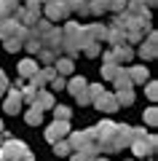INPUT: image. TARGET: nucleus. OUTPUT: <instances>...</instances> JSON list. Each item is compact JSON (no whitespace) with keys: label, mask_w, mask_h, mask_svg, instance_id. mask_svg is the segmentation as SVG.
Listing matches in <instances>:
<instances>
[{"label":"nucleus","mask_w":158,"mask_h":161,"mask_svg":"<svg viewBox=\"0 0 158 161\" xmlns=\"http://www.w3.org/2000/svg\"><path fill=\"white\" fill-rule=\"evenodd\" d=\"M46 16H48V22H64L70 16L67 0H51L48 6H46Z\"/></svg>","instance_id":"obj_1"},{"label":"nucleus","mask_w":158,"mask_h":161,"mask_svg":"<svg viewBox=\"0 0 158 161\" xmlns=\"http://www.w3.org/2000/svg\"><path fill=\"white\" fill-rule=\"evenodd\" d=\"M40 43H43V46H40V48H48V51L59 54V51H62V30L51 27L48 32H46L43 38H40Z\"/></svg>","instance_id":"obj_2"},{"label":"nucleus","mask_w":158,"mask_h":161,"mask_svg":"<svg viewBox=\"0 0 158 161\" xmlns=\"http://www.w3.org/2000/svg\"><path fill=\"white\" fill-rule=\"evenodd\" d=\"M3 110L11 113V115H16L19 110H22V92H19V89H11V86H8L6 99H3Z\"/></svg>","instance_id":"obj_3"},{"label":"nucleus","mask_w":158,"mask_h":161,"mask_svg":"<svg viewBox=\"0 0 158 161\" xmlns=\"http://www.w3.org/2000/svg\"><path fill=\"white\" fill-rule=\"evenodd\" d=\"M67 134H70V121H54V124L46 129V140H48L51 145L57 142V140L67 137Z\"/></svg>","instance_id":"obj_4"},{"label":"nucleus","mask_w":158,"mask_h":161,"mask_svg":"<svg viewBox=\"0 0 158 161\" xmlns=\"http://www.w3.org/2000/svg\"><path fill=\"white\" fill-rule=\"evenodd\" d=\"M91 102H94V105H96V110H102V113H115V110H118L115 94H107V92H102L99 97H94Z\"/></svg>","instance_id":"obj_5"},{"label":"nucleus","mask_w":158,"mask_h":161,"mask_svg":"<svg viewBox=\"0 0 158 161\" xmlns=\"http://www.w3.org/2000/svg\"><path fill=\"white\" fill-rule=\"evenodd\" d=\"M83 38H86V43H89V40L105 43V38H107V27L99 24V22H94V24H89V27H83Z\"/></svg>","instance_id":"obj_6"},{"label":"nucleus","mask_w":158,"mask_h":161,"mask_svg":"<svg viewBox=\"0 0 158 161\" xmlns=\"http://www.w3.org/2000/svg\"><path fill=\"white\" fill-rule=\"evenodd\" d=\"M155 54H158V35L150 30L147 43H142V48H139V57L142 59H155Z\"/></svg>","instance_id":"obj_7"},{"label":"nucleus","mask_w":158,"mask_h":161,"mask_svg":"<svg viewBox=\"0 0 158 161\" xmlns=\"http://www.w3.org/2000/svg\"><path fill=\"white\" fill-rule=\"evenodd\" d=\"M89 142H96L94 140V132H75V134H70V148L73 150H80V148H86Z\"/></svg>","instance_id":"obj_8"},{"label":"nucleus","mask_w":158,"mask_h":161,"mask_svg":"<svg viewBox=\"0 0 158 161\" xmlns=\"http://www.w3.org/2000/svg\"><path fill=\"white\" fill-rule=\"evenodd\" d=\"M113 59L118 64H129L131 59H134V48H129L126 43H121V46H113Z\"/></svg>","instance_id":"obj_9"},{"label":"nucleus","mask_w":158,"mask_h":161,"mask_svg":"<svg viewBox=\"0 0 158 161\" xmlns=\"http://www.w3.org/2000/svg\"><path fill=\"white\" fill-rule=\"evenodd\" d=\"M32 105H35L38 110H51V108H54V94H51V92H43V89H40V92L35 94Z\"/></svg>","instance_id":"obj_10"},{"label":"nucleus","mask_w":158,"mask_h":161,"mask_svg":"<svg viewBox=\"0 0 158 161\" xmlns=\"http://www.w3.org/2000/svg\"><path fill=\"white\" fill-rule=\"evenodd\" d=\"M54 70H57V75H70L75 70V62L70 57H57L54 59Z\"/></svg>","instance_id":"obj_11"},{"label":"nucleus","mask_w":158,"mask_h":161,"mask_svg":"<svg viewBox=\"0 0 158 161\" xmlns=\"http://www.w3.org/2000/svg\"><path fill=\"white\" fill-rule=\"evenodd\" d=\"M113 83H115L118 92H123V89H134V83H131V78H129V70H121V67H118V73H115Z\"/></svg>","instance_id":"obj_12"},{"label":"nucleus","mask_w":158,"mask_h":161,"mask_svg":"<svg viewBox=\"0 0 158 161\" xmlns=\"http://www.w3.org/2000/svg\"><path fill=\"white\" fill-rule=\"evenodd\" d=\"M105 40H107L110 46H121V43H126V30H121V27L113 24V27L107 30V38H105Z\"/></svg>","instance_id":"obj_13"},{"label":"nucleus","mask_w":158,"mask_h":161,"mask_svg":"<svg viewBox=\"0 0 158 161\" xmlns=\"http://www.w3.org/2000/svg\"><path fill=\"white\" fill-rule=\"evenodd\" d=\"M129 148L134 150V156H150L153 150H155L150 142H147V137H145V140H131V145H129Z\"/></svg>","instance_id":"obj_14"},{"label":"nucleus","mask_w":158,"mask_h":161,"mask_svg":"<svg viewBox=\"0 0 158 161\" xmlns=\"http://www.w3.org/2000/svg\"><path fill=\"white\" fill-rule=\"evenodd\" d=\"M86 86H89V80H86L83 75H75V78H70V80H67V86H64V89H67V92L75 97V94H80Z\"/></svg>","instance_id":"obj_15"},{"label":"nucleus","mask_w":158,"mask_h":161,"mask_svg":"<svg viewBox=\"0 0 158 161\" xmlns=\"http://www.w3.org/2000/svg\"><path fill=\"white\" fill-rule=\"evenodd\" d=\"M129 78H131V83H134V86H137V83H145V80H147V67H145V64L131 67V70H129Z\"/></svg>","instance_id":"obj_16"},{"label":"nucleus","mask_w":158,"mask_h":161,"mask_svg":"<svg viewBox=\"0 0 158 161\" xmlns=\"http://www.w3.org/2000/svg\"><path fill=\"white\" fill-rule=\"evenodd\" d=\"M24 121H27L30 126H40V124H43V110H38V108L32 105V108L24 113Z\"/></svg>","instance_id":"obj_17"},{"label":"nucleus","mask_w":158,"mask_h":161,"mask_svg":"<svg viewBox=\"0 0 158 161\" xmlns=\"http://www.w3.org/2000/svg\"><path fill=\"white\" fill-rule=\"evenodd\" d=\"M19 73H22V78H32V75L38 73V62H35V59H24V62H19Z\"/></svg>","instance_id":"obj_18"},{"label":"nucleus","mask_w":158,"mask_h":161,"mask_svg":"<svg viewBox=\"0 0 158 161\" xmlns=\"http://www.w3.org/2000/svg\"><path fill=\"white\" fill-rule=\"evenodd\" d=\"M115 102L118 108H129L134 102V89H123V92H115Z\"/></svg>","instance_id":"obj_19"},{"label":"nucleus","mask_w":158,"mask_h":161,"mask_svg":"<svg viewBox=\"0 0 158 161\" xmlns=\"http://www.w3.org/2000/svg\"><path fill=\"white\" fill-rule=\"evenodd\" d=\"M16 8H19L16 0H0V22H3V19H11Z\"/></svg>","instance_id":"obj_20"},{"label":"nucleus","mask_w":158,"mask_h":161,"mask_svg":"<svg viewBox=\"0 0 158 161\" xmlns=\"http://www.w3.org/2000/svg\"><path fill=\"white\" fill-rule=\"evenodd\" d=\"M3 46H6L8 54H16L19 48H24V40L22 38H6V40H3Z\"/></svg>","instance_id":"obj_21"},{"label":"nucleus","mask_w":158,"mask_h":161,"mask_svg":"<svg viewBox=\"0 0 158 161\" xmlns=\"http://www.w3.org/2000/svg\"><path fill=\"white\" fill-rule=\"evenodd\" d=\"M51 110H54V121H70V115H73V110L64 108V105H59V108L54 105Z\"/></svg>","instance_id":"obj_22"},{"label":"nucleus","mask_w":158,"mask_h":161,"mask_svg":"<svg viewBox=\"0 0 158 161\" xmlns=\"http://www.w3.org/2000/svg\"><path fill=\"white\" fill-rule=\"evenodd\" d=\"M40 46H43V43H40V38H32V35H27V40H24V48H27L30 54H38V51H40Z\"/></svg>","instance_id":"obj_23"},{"label":"nucleus","mask_w":158,"mask_h":161,"mask_svg":"<svg viewBox=\"0 0 158 161\" xmlns=\"http://www.w3.org/2000/svg\"><path fill=\"white\" fill-rule=\"evenodd\" d=\"M70 142H64V140H57V142H54V153L57 156H70Z\"/></svg>","instance_id":"obj_24"},{"label":"nucleus","mask_w":158,"mask_h":161,"mask_svg":"<svg viewBox=\"0 0 158 161\" xmlns=\"http://www.w3.org/2000/svg\"><path fill=\"white\" fill-rule=\"evenodd\" d=\"M118 67H121V64H102V78H105V80H113L115 73H118Z\"/></svg>","instance_id":"obj_25"},{"label":"nucleus","mask_w":158,"mask_h":161,"mask_svg":"<svg viewBox=\"0 0 158 161\" xmlns=\"http://www.w3.org/2000/svg\"><path fill=\"white\" fill-rule=\"evenodd\" d=\"M38 57H40V62H43V64H54V59H57L59 54L48 51V48H40V51H38Z\"/></svg>","instance_id":"obj_26"},{"label":"nucleus","mask_w":158,"mask_h":161,"mask_svg":"<svg viewBox=\"0 0 158 161\" xmlns=\"http://www.w3.org/2000/svg\"><path fill=\"white\" fill-rule=\"evenodd\" d=\"M145 94H147V99H150V102H155V99H158V83H155V80H147Z\"/></svg>","instance_id":"obj_27"},{"label":"nucleus","mask_w":158,"mask_h":161,"mask_svg":"<svg viewBox=\"0 0 158 161\" xmlns=\"http://www.w3.org/2000/svg\"><path fill=\"white\" fill-rule=\"evenodd\" d=\"M40 89H35L32 83H30V86H24V92H22V102H30L32 105V99H35V94H38Z\"/></svg>","instance_id":"obj_28"},{"label":"nucleus","mask_w":158,"mask_h":161,"mask_svg":"<svg viewBox=\"0 0 158 161\" xmlns=\"http://www.w3.org/2000/svg\"><path fill=\"white\" fill-rule=\"evenodd\" d=\"M83 51H86V57H96V54L102 51V46L96 43V40H89V43L83 46Z\"/></svg>","instance_id":"obj_29"},{"label":"nucleus","mask_w":158,"mask_h":161,"mask_svg":"<svg viewBox=\"0 0 158 161\" xmlns=\"http://www.w3.org/2000/svg\"><path fill=\"white\" fill-rule=\"evenodd\" d=\"M145 124H147V126H155V124H158V110L155 108H147L145 110Z\"/></svg>","instance_id":"obj_30"},{"label":"nucleus","mask_w":158,"mask_h":161,"mask_svg":"<svg viewBox=\"0 0 158 161\" xmlns=\"http://www.w3.org/2000/svg\"><path fill=\"white\" fill-rule=\"evenodd\" d=\"M48 83H51V89H54V92H62V89L67 86V80H64V75H54V78H51Z\"/></svg>","instance_id":"obj_31"},{"label":"nucleus","mask_w":158,"mask_h":161,"mask_svg":"<svg viewBox=\"0 0 158 161\" xmlns=\"http://www.w3.org/2000/svg\"><path fill=\"white\" fill-rule=\"evenodd\" d=\"M142 38H145L142 30H129V32H126V43H139Z\"/></svg>","instance_id":"obj_32"},{"label":"nucleus","mask_w":158,"mask_h":161,"mask_svg":"<svg viewBox=\"0 0 158 161\" xmlns=\"http://www.w3.org/2000/svg\"><path fill=\"white\" fill-rule=\"evenodd\" d=\"M75 99H78V105H91V94H89V89H83L80 94H75Z\"/></svg>","instance_id":"obj_33"},{"label":"nucleus","mask_w":158,"mask_h":161,"mask_svg":"<svg viewBox=\"0 0 158 161\" xmlns=\"http://www.w3.org/2000/svg\"><path fill=\"white\" fill-rule=\"evenodd\" d=\"M6 92H8V78H6V73L0 70V97H6Z\"/></svg>","instance_id":"obj_34"},{"label":"nucleus","mask_w":158,"mask_h":161,"mask_svg":"<svg viewBox=\"0 0 158 161\" xmlns=\"http://www.w3.org/2000/svg\"><path fill=\"white\" fill-rule=\"evenodd\" d=\"M86 89H89V94H91V99H94V97H99V94L105 92V89H102V83H94V86H86Z\"/></svg>","instance_id":"obj_35"},{"label":"nucleus","mask_w":158,"mask_h":161,"mask_svg":"<svg viewBox=\"0 0 158 161\" xmlns=\"http://www.w3.org/2000/svg\"><path fill=\"white\" fill-rule=\"evenodd\" d=\"M24 8H30V11L40 14V3H38V0H27V6H24Z\"/></svg>","instance_id":"obj_36"},{"label":"nucleus","mask_w":158,"mask_h":161,"mask_svg":"<svg viewBox=\"0 0 158 161\" xmlns=\"http://www.w3.org/2000/svg\"><path fill=\"white\" fill-rule=\"evenodd\" d=\"M73 161H94V158H89V156H83V153H80V150H78V153L73 156Z\"/></svg>","instance_id":"obj_37"},{"label":"nucleus","mask_w":158,"mask_h":161,"mask_svg":"<svg viewBox=\"0 0 158 161\" xmlns=\"http://www.w3.org/2000/svg\"><path fill=\"white\" fill-rule=\"evenodd\" d=\"M94 161H107V158H99V156H96V158H94Z\"/></svg>","instance_id":"obj_38"},{"label":"nucleus","mask_w":158,"mask_h":161,"mask_svg":"<svg viewBox=\"0 0 158 161\" xmlns=\"http://www.w3.org/2000/svg\"><path fill=\"white\" fill-rule=\"evenodd\" d=\"M3 129H6V126H3V121H0V132H3Z\"/></svg>","instance_id":"obj_39"}]
</instances>
